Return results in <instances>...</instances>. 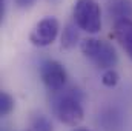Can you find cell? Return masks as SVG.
I'll return each instance as SVG.
<instances>
[{"instance_id":"6da1fadb","label":"cell","mask_w":132,"mask_h":131,"mask_svg":"<svg viewBox=\"0 0 132 131\" xmlns=\"http://www.w3.org/2000/svg\"><path fill=\"white\" fill-rule=\"evenodd\" d=\"M83 94L78 90L69 88L55 93L52 100V111L55 117L69 127H77L85 119V110L81 105Z\"/></svg>"},{"instance_id":"7a4b0ae2","label":"cell","mask_w":132,"mask_h":131,"mask_svg":"<svg viewBox=\"0 0 132 131\" xmlns=\"http://www.w3.org/2000/svg\"><path fill=\"white\" fill-rule=\"evenodd\" d=\"M80 49L83 56L91 60L100 69H114L118 62V54L112 43L98 40L95 37H88L80 42Z\"/></svg>"},{"instance_id":"3957f363","label":"cell","mask_w":132,"mask_h":131,"mask_svg":"<svg viewBox=\"0 0 132 131\" xmlns=\"http://www.w3.org/2000/svg\"><path fill=\"white\" fill-rule=\"evenodd\" d=\"M74 23L88 34L101 31V8L97 0H75L72 8Z\"/></svg>"},{"instance_id":"277c9868","label":"cell","mask_w":132,"mask_h":131,"mask_svg":"<svg viewBox=\"0 0 132 131\" xmlns=\"http://www.w3.org/2000/svg\"><path fill=\"white\" fill-rule=\"evenodd\" d=\"M59 31H60V23L55 17H52V16L43 17L32 28V31L29 34V42L38 48L49 46L55 42Z\"/></svg>"},{"instance_id":"5b68a950","label":"cell","mask_w":132,"mask_h":131,"mask_svg":"<svg viewBox=\"0 0 132 131\" xmlns=\"http://www.w3.org/2000/svg\"><path fill=\"white\" fill-rule=\"evenodd\" d=\"M40 79H42L43 85L51 93L55 94V93L65 90L68 74H66L65 66L60 62L49 59V60L42 62V65H40Z\"/></svg>"},{"instance_id":"8992f818","label":"cell","mask_w":132,"mask_h":131,"mask_svg":"<svg viewBox=\"0 0 132 131\" xmlns=\"http://www.w3.org/2000/svg\"><path fill=\"white\" fill-rule=\"evenodd\" d=\"M112 31H114V39L121 45L128 57L132 60V19L115 22Z\"/></svg>"},{"instance_id":"52a82bcc","label":"cell","mask_w":132,"mask_h":131,"mask_svg":"<svg viewBox=\"0 0 132 131\" xmlns=\"http://www.w3.org/2000/svg\"><path fill=\"white\" fill-rule=\"evenodd\" d=\"M106 11H108V16L111 17V20H114V23L120 22V20L131 19L132 0H108Z\"/></svg>"},{"instance_id":"ba28073f","label":"cell","mask_w":132,"mask_h":131,"mask_svg":"<svg viewBox=\"0 0 132 131\" xmlns=\"http://www.w3.org/2000/svg\"><path fill=\"white\" fill-rule=\"evenodd\" d=\"M80 40V28L75 23H68L62 33V48L63 49H72L78 45Z\"/></svg>"},{"instance_id":"9c48e42d","label":"cell","mask_w":132,"mask_h":131,"mask_svg":"<svg viewBox=\"0 0 132 131\" xmlns=\"http://www.w3.org/2000/svg\"><path fill=\"white\" fill-rule=\"evenodd\" d=\"M28 131H54V127L51 120L43 116V114H35L32 119L29 120Z\"/></svg>"},{"instance_id":"30bf717a","label":"cell","mask_w":132,"mask_h":131,"mask_svg":"<svg viewBox=\"0 0 132 131\" xmlns=\"http://www.w3.org/2000/svg\"><path fill=\"white\" fill-rule=\"evenodd\" d=\"M14 110V99L6 91L0 93V116H8Z\"/></svg>"},{"instance_id":"8fae6325","label":"cell","mask_w":132,"mask_h":131,"mask_svg":"<svg viewBox=\"0 0 132 131\" xmlns=\"http://www.w3.org/2000/svg\"><path fill=\"white\" fill-rule=\"evenodd\" d=\"M120 82V76L115 69H106L103 74H101V83L108 88H114L117 86Z\"/></svg>"},{"instance_id":"7c38bea8","label":"cell","mask_w":132,"mask_h":131,"mask_svg":"<svg viewBox=\"0 0 132 131\" xmlns=\"http://www.w3.org/2000/svg\"><path fill=\"white\" fill-rule=\"evenodd\" d=\"M14 2H15V5L19 8H29L35 0H14Z\"/></svg>"},{"instance_id":"4fadbf2b","label":"cell","mask_w":132,"mask_h":131,"mask_svg":"<svg viewBox=\"0 0 132 131\" xmlns=\"http://www.w3.org/2000/svg\"><path fill=\"white\" fill-rule=\"evenodd\" d=\"M72 131H91V130H86V128H74Z\"/></svg>"}]
</instances>
